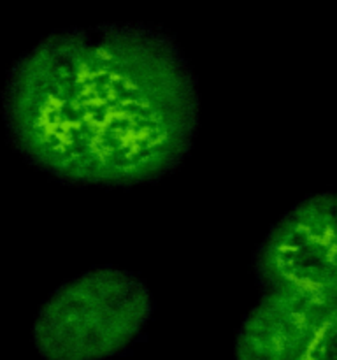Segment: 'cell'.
I'll use <instances>...</instances> for the list:
<instances>
[{
  "instance_id": "1",
  "label": "cell",
  "mask_w": 337,
  "mask_h": 360,
  "mask_svg": "<svg viewBox=\"0 0 337 360\" xmlns=\"http://www.w3.org/2000/svg\"><path fill=\"white\" fill-rule=\"evenodd\" d=\"M2 118L14 150L39 171L72 186L130 188L160 181L190 155L199 81L157 25L65 28L13 63Z\"/></svg>"
},
{
  "instance_id": "2",
  "label": "cell",
  "mask_w": 337,
  "mask_h": 360,
  "mask_svg": "<svg viewBox=\"0 0 337 360\" xmlns=\"http://www.w3.org/2000/svg\"><path fill=\"white\" fill-rule=\"evenodd\" d=\"M153 311L143 278L119 267H93L46 299L32 340L44 360H105L137 340Z\"/></svg>"
},
{
  "instance_id": "3",
  "label": "cell",
  "mask_w": 337,
  "mask_h": 360,
  "mask_svg": "<svg viewBox=\"0 0 337 360\" xmlns=\"http://www.w3.org/2000/svg\"><path fill=\"white\" fill-rule=\"evenodd\" d=\"M253 273L262 290H337V192L315 193L288 210L256 248Z\"/></svg>"
},
{
  "instance_id": "4",
  "label": "cell",
  "mask_w": 337,
  "mask_h": 360,
  "mask_svg": "<svg viewBox=\"0 0 337 360\" xmlns=\"http://www.w3.org/2000/svg\"><path fill=\"white\" fill-rule=\"evenodd\" d=\"M337 316V290L277 287L263 290L242 320L235 360H300L316 334Z\"/></svg>"
},
{
  "instance_id": "5",
  "label": "cell",
  "mask_w": 337,
  "mask_h": 360,
  "mask_svg": "<svg viewBox=\"0 0 337 360\" xmlns=\"http://www.w3.org/2000/svg\"><path fill=\"white\" fill-rule=\"evenodd\" d=\"M300 360H337V316L323 326Z\"/></svg>"
}]
</instances>
